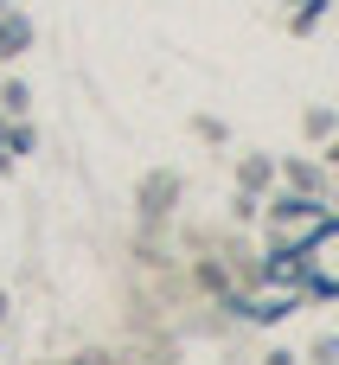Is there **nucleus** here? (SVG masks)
Returning <instances> with one entry per match:
<instances>
[]
</instances>
